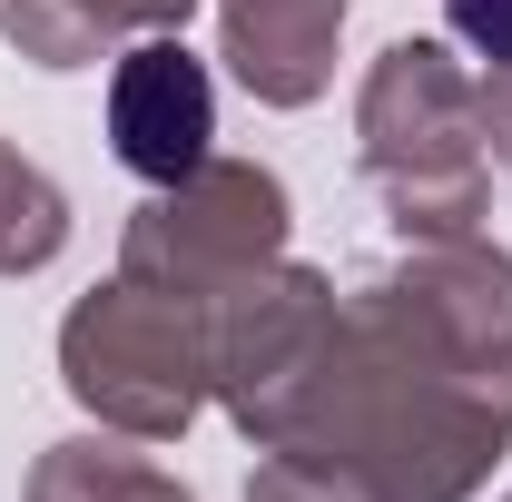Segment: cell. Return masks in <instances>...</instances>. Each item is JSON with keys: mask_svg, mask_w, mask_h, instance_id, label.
<instances>
[{"mask_svg": "<svg viewBox=\"0 0 512 502\" xmlns=\"http://www.w3.org/2000/svg\"><path fill=\"white\" fill-rule=\"evenodd\" d=\"M256 443L355 502H463L512 443V256L414 237L404 266L335 306Z\"/></svg>", "mask_w": 512, "mask_h": 502, "instance_id": "obj_1", "label": "cell"}, {"mask_svg": "<svg viewBox=\"0 0 512 502\" xmlns=\"http://www.w3.org/2000/svg\"><path fill=\"white\" fill-rule=\"evenodd\" d=\"M355 158L404 237H473V217L493 197V158H483V119H473V79L453 69L444 40H394L365 69Z\"/></svg>", "mask_w": 512, "mask_h": 502, "instance_id": "obj_2", "label": "cell"}, {"mask_svg": "<svg viewBox=\"0 0 512 502\" xmlns=\"http://www.w3.org/2000/svg\"><path fill=\"white\" fill-rule=\"evenodd\" d=\"M60 375L109 434L168 443V434H188L197 404H207V325H197L188 296H158V286L119 276L89 306H69Z\"/></svg>", "mask_w": 512, "mask_h": 502, "instance_id": "obj_3", "label": "cell"}, {"mask_svg": "<svg viewBox=\"0 0 512 502\" xmlns=\"http://www.w3.org/2000/svg\"><path fill=\"white\" fill-rule=\"evenodd\" d=\"M286 247V188L276 168H247V158H207L197 178L158 188L119 237V276L158 286V296H217L227 276H247Z\"/></svg>", "mask_w": 512, "mask_h": 502, "instance_id": "obj_4", "label": "cell"}, {"mask_svg": "<svg viewBox=\"0 0 512 502\" xmlns=\"http://www.w3.org/2000/svg\"><path fill=\"white\" fill-rule=\"evenodd\" d=\"M335 286H325L316 266H247V276H227L217 296H197V325H207V394L237 414V434H266V414L286 404V384L316 365L325 325H335Z\"/></svg>", "mask_w": 512, "mask_h": 502, "instance_id": "obj_5", "label": "cell"}, {"mask_svg": "<svg viewBox=\"0 0 512 502\" xmlns=\"http://www.w3.org/2000/svg\"><path fill=\"white\" fill-rule=\"evenodd\" d=\"M207 138H217V89L178 30H138V50H119L109 69V148L148 188H178L207 168Z\"/></svg>", "mask_w": 512, "mask_h": 502, "instance_id": "obj_6", "label": "cell"}, {"mask_svg": "<svg viewBox=\"0 0 512 502\" xmlns=\"http://www.w3.org/2000/svg\"><path fill=\"white\" fill-rule=\"evenodd\" d=\"M217 20H227V69L247 99H266V109L325 99L345 0H217Z\"/></svg>", "mask_w": 512, "mask_h": 502, "instance_id": "obj_7", "label": "cell"}, {"mask_svg": "<svg viewBox=\"0 0 512 502\" xmlns=\"http://www.w3.org/2000/svg\"><path fill=\"white\" fill-rule=\"evenodd\" d=\"M30 502H188L148 453H128V443H50L40 453V473H30Z\"/></svg>", "mask_w": 512, "mask_h": 502, "instance_id": "obj_8", "label": "cell"}, {"mask_svg": "<svg viewBox=\"0 0 512 502\" xmlns=\"http://www.w3.org/2000/svg\"><path fill=\"white\" fill-rule=\"evenodd\" d=\"M69 247V197L0 138V276H40Z\"/></svg>", "mask_w": 512, "mask_h": 502, "instance_id": "obj_9", "label": "cell"}, {"mask_svg": "<svg viewBox=\"0 0 512 502\" xmlns=\"http://www.w3.org/2000/svg\"><path fill=\"white\" fill-rule=\"evenodd\" d=\"M444 20H453L463 50H483L493 69H512V0H444Z\"/></svg>", "mask_w": 512, "mask_h": 502, "instance_id": "obj_10", "label": "cell"}, {"mask_svg": "<svg viewBox=\"0 0 512 502\" xmlns=\"http://www.w3.org/2000/svg\"><path fill=\"white\" fill-rule=\"evenodd\" d=\"M247 502H355V493L325 483V473H306V463H286V453H266L256 483H247Z\"/></svg>", "mask_w": 512, "mask_h": 502, "instance_id": "obj_11", "label": "cell"}, {"mask_svg": "<svg viewBox=\"0 0 512 502\" xmlns=\"http://www.w3.org/2000/svg\"><path fill=\"white\" fill-rule=\"evenodd\" d=\"M473 119H483V158L512 168V69H483L473 79Z\"/></svg>", "mask_w": 512, "mask_h": 502, "instance_id": "obj_12", "label": "cell"}, {"mask_svg": "<svg viewBox=\"0 0 512 502\" xmlns=\"http://www.w3.org/2000/svg\"><path fill=\"white\" fill-rule=\"evenodd\" d=\"M188 10H197V0H128V20H138V30H178Z\"/></svg>", "mask_w": 512, "mask_h": 502, "instance_id": "obj_13", "label": "cell"}]
</instances>
